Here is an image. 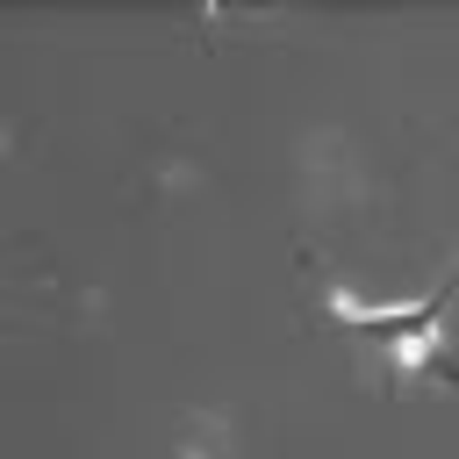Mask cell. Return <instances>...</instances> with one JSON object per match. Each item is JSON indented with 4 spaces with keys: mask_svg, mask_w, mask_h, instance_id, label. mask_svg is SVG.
<instances>
[{
    "mask_svg": "<svg viewBox=\"0 0 459 459\" xmlns=\"http://www.w3.org/2000/svg\"><path fill=\"white\" fill-rule=\"evenodd\" d=\"M437 344H445V323H437V308H430V316H416V323H402V330L387 337V359H394L402 373H416V366L437 359Z\"/></svg>",
    "mask_w": 459,
    "mask_h": 459,
    "instance_id": "cell-1",
    "label": "cell"
}]
</instances>
